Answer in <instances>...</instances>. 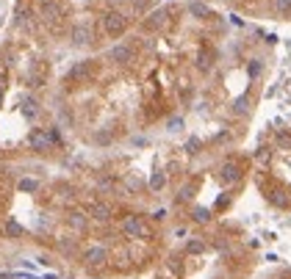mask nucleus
Returning <instances> with one entry per match:
<instances>
[{
  "mask_svg": "<svg viewBox=\"0 0 291 279\" xmlns=\"http://www.w3.org/2000/svg\"><path fill=\"white\" fill-rule=\"evenodd\" d=\"M145 25L150 28V31H158V28L164 25V11H153V14H150V19H147Z\"/></svg>",
  "mask_w": 291,
  "mask_h": 279,
  "instance_id": "obj_16",
  "label": "nucleus"
},
{
  "mask_svg": "<svg viewBox=\"0 0 291 279\" xmlns=\"http://www.w3.org/2000/svg\"><path fill=\"white\" fill-rule=\"evenodd\" d=\"M3 232H6V238H22L25 235V227L20 224V221H6V227H3Z\"/></svg>",
  "mask_w": 291,
  "mask_h": 279,
  "instance_id": "obj_12",
  "label": "nucleus"
},
{
  "mask_svg": "<svg viewBox=\"0 0 291 279\" xmlns=\"http://www.w3.org/2000/svg\"><path fill=\"white\" fill-rule=\"evenodd\" d=\"M194 219H197V221H208V219H211V213H208L206 207H197V210H194Z\"/></svg>",
  "mask_w": 291,
  "mask_h": 279,
  "instance_id": "obj_20",
  "label": "nucleus"
},
{
  "mask_svg": "<svg viewBox=\"0 0 291 279\" xmlns=\"http://www.w3.org/2000/svg\"><path fill=\"white\" fill-rule=\"evenodd\" d=\"M94 39V31L86 22H78V25H72V31H69V42H72V47H89Z\"/></svg>",
  "mask_w": 291,
  "mask_h": 279,
  "instance_id": "obj_4",
  "label": "nucleus"
},
{
  "mask_svg": "<svg viewBox=\"0 0 291 279\" xmlns=\"http://www.w3.org/2000/svg\"><path fill=\"white\" fill-rule=\"evenodd\" d=\"M61 249H64V252H75V238H72V241H61Z\"/></svg>",
  "mask_w": 291,
  "mask_h": 279,
  "instance_id": "obj_23",
  "label": "nucleus"
},
{
  "mask_svg": "<svg viewBox=\"0 0 291 279\" xmlns=\"http://www.w3.org/2000/svg\"><path fill=\"white\" fill-rule=\"evenodd\" d=\"M108 58L117 61V64H130L133 61V47L130 44H114L108 50Z\"/></svg>",
  "mask_w": 291,
  "mask_h": 279,
  "instance_id": "obj_8",
  "label": "nucleus"
},
{
  "mask_svg": "<svg viewBox=\"0 0 291 279\" xmlns=\"http://www.w3.org/2000/svg\"><path fill=\"white\" fill-rule=\"evenodd\" d=\"M203 249H206L203 241H188V243H186V254H200Z\"/></svg>",
  "mask_w": 291,
  "mask_h": 279,
  "instance_id": "obj_17",
  "label": "nucleus"
},
{
  "mask_svg": "<svg viewBox=\"0 0 291 279\" xmlns=\"http://www.w3.org/2000/svg\"><path fill=\"white\" fill-rule=\"evenodd\" d=\"M61 14H64V11H61L59 0H42V3H39V17H42L47 25H50V22H59Z\"/></svg>",
  "mask_w": 291,
  "mask_h": 279,
  "instance_id": "obj_6",
  "label": "nucleus"
},
{
  "mask_svg": "<svg viewBox=\"0 0 291 279\" xmlns=\"http://www.w3.org/2000/svg\"><path fill=\"white\" fill-rule=\"evenodd\" d=\"M188 14H191V17H197V19H203V17H208V6H206V3H200V0H194V3H188Z\"/></svg>",
  "mask_w": 291,
  "mask_h": 279,
  "instance_id": "obj_14",
  "label": "nucleus"
},
{
  "mask_svg": "<svg viewBox=\"0 0 291 279\" xmlns=\"http://www.w3.org/2000/svg\"><path fill=\"white\" fill-rule=\"evenodd\" d=\"M0 100H3V94H0Z\"/></svg>",
  "mask_w": 291,
  "mask_h": 279,
  "instance_id": "obj_25",
  "label": "nucleus"
},
{
  "mask_svg": "<svg viewBox=\"0 0 291 279\" xmlns=\"http://www.w3.org/2000/svg\"><path fill=\"white\" fill-rule=\"evenodd\" d=\"M67 224H69V229H72V232H86V227H89V216H86V213H81V210H72L67 216Z\"/></svg>",
  "mask_w": 291,
  "mask_h": 279,
  "instance_id": "obj_10",
  "label": "nucleus"
},
{
  "mask_svg": "<svg viewBox=\"0 0 291 279\" xmlns=\"http://www.w3.org/2000/svg\"><path fill=\"white\" fill-rule=\"evenodd\" d=\"M180 127H183V119H180V116H175V119H169V130H172V133H178Z\"/></svg>",
  "mask_w": 291,
  "mask_h": 279,
  "instance_id": "obj_21",
  "label": "nucleus"
},
{
  "mask_svg": "<svg viewBox=\"0 0 291 279\" xmlns=\"http://www.w3.org/2000/svg\"><path fill=\"white\" fill-rule=\"evenodd\" d=\"M94 75H97V61H94V58H83V61H78L75 67L67 72V80H69V83H86V80H92Z\"/></svg>",
  "mask_w": 291,
  "mask_h": 279,
  "instance_id": "obj_1",
  "label": "nucleus"
},
{
  "mask_svg": "<svg viewBox=\"0 0 291 279\" xmlns=\"http://www.w3.org/2000/svg\"><path fill=\"white\" fill-rule=\"evenodd\" d=\"M164 186H166V174H164V171H153L150 188H153V191H164Z\"/></svg>",
  "mask_w": 291,
  "mask_h": 279,
  "instance_id": "obj_15",
  "label": "nucleus"
},
{
  "mask_svg": "<svg viewBox=\"0 0 291 279\" xmlns=\"http://www.w3.org/2000/svg\"><path fill=\"white\" fill-rule=\"evenodd\" d=\"M28 144L34 147L36 152H47L53 144V138H50V133H44V130H34V133L28 135Z\"/></svg>",
  "mask_w": 291,
  "mask_h": 279,
  "instance_id": "obj_7",
  "label": "nucleus"
},
{
  "mask_svg": "<svg viewBox=\"0 0 291 279\" xmlns=\"http://www.w3.org/2000/svg\"><path fill=\"white\" fill-rule=\"evenodd\" d=\"M274 9H277V14H291V0H274Z\"/></svg>",
  "mask_w": 291,
  "mask_h": 279,
  "instance_id": "obj_18",
  "label": "nucleus"
},
{
  "mask_svg": "<svg viewBox=\"0 0 291 279\" xmlns=\"http://www.w3.org/2000/svg\"><path fill=\"white\" fill-rule=\"evenodd\" d=\"M241 177V171H239V163H225L222 166V180H228V183H236V180Z\"/></svg>",
  "mask_w": 291,
  "mask_h": 279,
  "instance_id": "obj_13",
  "label": "nucleus"
},
{
  "mask_svg": "<svg viewBox=\"0 0 291 279\" xmlns=\"http://www.w3.org/2000/svg\"><path fill=\"white\" fill-rule=\"evenodd\" d=\"M122 232L128 238H150L153 235V229L147 227V221L142 216H128V219L122 221Z\"/></svg>",
  "mask_w": 291,
  "mask_h": 279,
  "instance_id": "obj_3",
  "label": "nucleus"
},
{
  "mask_svg": "<svg viewBox=\"0 0 291 279\" xmlns=\"http://www.w3.org/2000/svg\"><path fill=\"white\" fill-rule=\"evenodd\" d=\"M111 216H114L111 205H105V202H94L89 207V219H94V221H111Z\"/></svg>",
  "mask_w": 291,
  "mask_h": 279,
  "instance_id": "obj_9",
  "label": "nucleus"
},
{
  "mask_svg": "<svg viewBox=\"0 0 291 279\" xmlns=\"http://www.w3.org/2000/svg\"><path fill=\"white\" fill-rule=\"evenodd\" d=\"M17 191H22V194H36V191H39V180L36 177H20Z\"/></svg>",
  "mask_w": 291,
  "mask_h": 279,
  "instance_id": "obj_11",
  "label": "nucleus"
},
{
  "mask_svg": "<svg viewBox=\"0 0 291 279\" xmlns=\"http://www.w3.org/2000/svg\"><path fill=\"white\" fill-rule=\"evenodd\" d=\"M197 147H200V141L197 138H191V141H188V152H197Z\"/></svg>",
  "mask_w": 291,
  "mask_h": 279,
  "instance_id": "obj_24",
  "label": "nucleus"
},
{
  "mask_svg": "<svg viewBox=\"0 0 291 279\" xmlns=\"http://www.w3.org/2000/svg\"><path fill=\"white\" fill-rule=\"evenodd\" d=\"M83 262H86V268H103L108 262V252L103 246H89L83 252Z\"/></svg>",
  "mask_w": 291,
  "mask_h": 279,
  "instance_id": "obj_5",
  "label": "nucleus"
},
{
  "mask_svg": "<svg viewBox=\"0 0 291 279\" xmlns=\"http://www.w3.org/2000/svg\"><path fill=\"white\" fill-rule=\"evenodd\" d=\"M103 31L111 39H117V36H122L125 31H128V17L122 14V11H108L103 17Z\"/></svg>",
  "mask_w": 291,
  "mask_h": 279,
  "instance_id": "obj_2",
  "label": "nucleus"
},
{
  "mask_svg": "<svg viewBox=\"0 0 291 279\" xmlns=\"http://www.w3.org/2000/svg\"><path fill=\"white\" fill-rule=\"evenodd\" d=\"M249 75H252V77H258V75H261V61H252V64H249Z\"/></svg>",
  "mask_w": 291,
  "mask_h": 279,
  "instance_id": "obj_22",
  "label": "nucleus"
},
{
  "mask_svg": "<svg viewBox=\"0 0 291 279\" xmlns=\"http://www.w3.org/2000/svg\"><path fill=\"white\" fill-rule=\"evenodd\" d=\"M197 67H200V69H211V56H206V53H200Z\"/></svg>",
  "mask_w": 291,
  "mask_h": 279,
  "instance_id": "obj_19",
  "label": "nucleus"
}]
</instances>
